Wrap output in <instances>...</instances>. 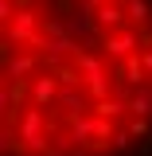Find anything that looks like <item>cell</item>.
Segmentation results:
<instances>
[{"mask_svg": "<svg viewBox=\"0 0 152 156\" xmlns=\"http://www.w3.org/2000/svg\"><path fill=\"white\" fill-rule=\"evenodd\" d=\"M0 156H152V0H0Z\"/></svg>", "mask_w": 152, "mask_h": 156, "instance_id": "1", "label": "cell"}]
</instances>
